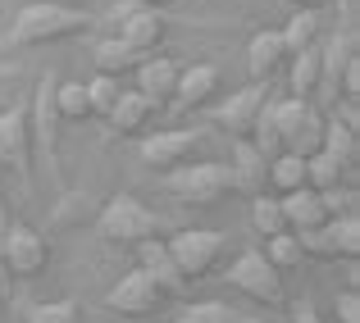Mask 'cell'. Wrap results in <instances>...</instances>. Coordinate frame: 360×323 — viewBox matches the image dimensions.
<instances>
[{"mask_svg":"<svg viewBox=\"0 0 360 323\" xmlns=\"http://www.w3.org/2000/svg\"><path fill=\"white\" fill-rule=\"evenodd\" d=\"M229 169H233V187H238V192H246V196H260L264 187H269V159H264L246 137L233 141Z\"/></svg>","mask_w":360,"mask_h":323,"instance_id":"obj_17","label":"cell"},{"mask_svg":"<svg viewBox=\"0 0 360 323\" xmlns=\"http://www.w3.org/2000/svg\"><path fill=\"white\" fill-rule=\"evenodd\" d=\"M178 73H183V64H178V60H169V55H146V60L137 64V91H141V96H150L155 105H165V100H174Z\"/></svg>","mask_w":360,"mask_h":323,"instance_id":"obj_20","label":"cell"},{"mask_svg":"<svg viewBox=\"0 0 360 323\" xmlns=\"http://www.w3.org/2000/svg\"><path fill=\"white\" fill-rule=\"evenodd\" d=\"M165 246H169V255H174L178 273H183L187 282H201L219 269L224 251H229V237L214 232V228H183V232L169 237Z\"/></svg>","mask_w":360,"mask_h":323,"instance_id":"obj_5","label":"cell"},{"mask_svg":"<svg viewBox=\"0 0 360 323\" xmlns=\"http://www.w3.org/2000/svg\"><path fill=\"white\" fill-rule=\"evenodd\" d=\"M264 105H269V87H264V82H251V87L233 91L224 105H214V123H219L229 137H246L251 123H255V114Z\"/></svg>","mask_w":360,"mask_h":323,"instance_id":"obj_14","label":"cell"},{"mask_svg":"<svg viewBox=\"0 0 360 323\" xmlns=\"http://www.w3.org/2000/svg\"><path fill=\"white\" fill-rule=\"evenodd\" d=\"M292 323H324V319H319V310L310 305V301H297V305H292Z\"/></svg>","mask_w":360,"mask_h":323,"instance_id":"obj_36","label":"cell"},{"mask_svg":"<svg viewBox=\"0 0 360 323\" xmlns=\"http://www.w3.org/2000/svg\"><path fill=\"white\" fill-rule=\"evenodd\" d=\"M165 192L178 196L183 205H219L224 196H233V169L214 164V159H192L165 173Z\"/></svg>","mask_w":360,"mask_h":323,"instance_id":"obj_2","label":"cell"},{"mask_svg":"<svg viewBox=\"0 0 360 323\" xmlns=\"http://www.w3.org/2000/svg\"><path fill=\"white\" fill-rule=\"evenodd\" d=\"M0 305H5V269H0Z\"/></svg>","mask_w":360,"mask_h":323,"instance_id":"obj_41","label":"cell"},{"mask_svg":"<svg viewBox=\"0 0 360 323\" xmlns=\"http://www.w3.org/2000/svg\"><path fill=\"white\" fill-rule=\"evenodd\" d=\"M91 18L82 9L64 5V0H32L14 14L9 27V41L14 46H51V41H69V37L87 32Z\"/></svg>","mask_w":360,"mask_h":323,"instance_id":"obj_1","label":"cell"},{"mask_svg":"<svg viewBox=\"0 0 360 323\" xmlns=\"http://www.w3.org/2000/svg\"><path fill=\"white\" fill-rule=\"evenodd\" d=\"M32 123H27V105H14L0 114V169H14L23 187H32Z\"/></svg>","mask_w":360,"mask_h":323,"instance_id":"obj_12","label":"cell"},{"mask_svg":"<svg viewBox=\"0 0 360 323\" xmlns=\"http://www.w3.org/2000/svg\"><path fill=\"white\" fill-rule=\"evenodd\" d=\"M169 323H264V319H251L242 315V310H233L229 301H196V305H187L178 319Z\"/></svg>","mask_w":360,"mask_h":323,"instance_id":"obj_25","label":"cell"},{"mask_svg":"<svg viewBox=\"0 0 360 323\" xmlns=\"http://www.w3.org/2000/svg\"><path fill=\"white\" fill-rule=\"evenodd\" d=\"M205 146V128H165V132H150L141 137V159L155 169H178V164H192Z\"/></svg>","mask_w":360,"mask_h":323,"instance_id":"obj_11","label":"cell"},{"mask_svg":"<svg viewBox=\"0 0 360 323\" xmlns=\"http://www.w3.org/2000/svg\"><path fill=\"white\" fill-rule=\"evenodd\" d=\"M155 110H160V105H155L150 96H141V91H123L105 119L115 123L119 137H141V132L150 128V119H155Z\"/></svg>","mask_w":360,"mask_h":323,"instance_id":"obj_21","label":"cell"},{"mask_svg":"<svg viewBox=\"0 0 360 323\" xmlns=\"http://www.w3.org/2000/svg\"><path fill=\"white\" fill-rule=\"evenodd\" d=\"M87 87V100H91V114H110L115 110V100L123 96V82L110 78V73H96L91 82H82Z\"/></svg>","mask_w":360,"mask_h":323,"instance_id":"obj_33","label":"cell"},{"mask_svg":"<svg viewBox=\"0 0 360 323\" xmlns=\"http://www.w3.org/2000/svg\"><path fill=\"white\" fill-rule=\"evenodd\" d=\"M278 37H283V46H288V55L319 46V14H315V9H292L288 27H283Z\"/></svg>","mask_w":360,"mask_h":323,"instance_id":"obj_24","label":"cell"},{"mask_svg":"<svg viewBox=\"0 0 360 323\" xmlns=\"http://www.w3.org/2000/svg\"><path fill=\"white\" fill-rule=\"evenodd\" d=\"M283 69H288V46H283V37L274 32V27L255 32L251 41H246V73H251V82H264V87H269Z\"/></svg>","mask_w":360,"mask_h":323,"instance_id":"obj_16","label":"cell"},{"mask_svg":"<svg viewBox=\"0 0 360 323\" xmlns=\"http://www.w3.org/2000/svg\"><path fill=\"white\" fill-rule=\"evenodd\" d=\"M274 123H278V137H283V150H292V155H301V159H310L315 150H324V128H328V119L319 114L310 100H297V96H288V100H274Z\"/></svg>","mask_w":360,"mask_h":323,"instance_id":"obj_3","label":"cell"},{"mask_svg":"<svg viewBox=\"0 0 360 323\" xmlns=\"http://www.w3.org/2000/svg\"><path fill=\"white\" fill-rule=\"evenodd\" d=\"M319 82H324V55H319V46L288 55V91H292V96L310 100L319 91Z\"/></svg>","mask_w":360,"mask_h":323,"instance_id":"obj_22","label":"cell"},{"mask_svg":"<svg viewBox=\"0 0 360 323\" xmlns=\"http://www.w3.org/2000/svg\"><path fill=\"white\" fill-rule=\"evenodd\" d=\"M278 205H283V218H288V232H315V228L328 223L324 196L315 187H297V192L278 196Z\"/></svg>","mask_w":360,"mask_h":323,"instance_id":"obj_18","label":"cell"},{"mask_svg":"<svg viewBox=\"0 0 360 323\" xmlns=\"http://www.w3.org/2000/svg\"><path fill=\"white\" fill-rule=\"evenodd\" d=\"M23 323H87L78 301H37L23 310Z\"/></svg>","mask_w":360,"mask_h":323,"instance_id":"obj_32","label":"cell"},{"mask_svg":"<svg viewBox=\"0 0 360 323\" xmlns=\"http://www.w3.org/2000/svg\"><path fill=\"white\" fill-rule=\"evenodd\" d=\"M224 91V73L214 64H187L174 87V110H201Z\"/></svg>","mask_w":360,"mask_h":323,"instance_id":"obj_15","label":"cell"},{"mask_svg":"<svg viewBox=\"0 0 360 323\" xmlns=\"http://www.w3.org/2000/svg\"><path fill=\"white\" fill-rule=\"evenodd\" d=\"M46 264H51V242L32 223H9L5 251H0V269H9L14 278H37Z\"/></svg>","mask_w":360,"mask_h":323,"instance_id":"obj_10","label":"cell"},{"mask_svg":"<svg viewBox=\"0 0 360 323\" xmlns=\"http://www.w3.org/2000/svg\"><path fill=\"white\" fill-rule=\"evenodd\" d=\"M264 260L274 264L278 273H288V269H297L301 260H306V251H301V242H297V232H278V237H264Z\"/></svg>","mask_w":360,"mask_h":323,"instance_id":"obj_31","label":"cell"},{"mask_svg":"<svg viewBox=\"0 0 360 323\" xmlns=\"http://www.w3.org/2000/svg\"><path fill=\"white\" fill-rule=\"evenodd\" d=\"M288 5H292V9H310V0H288Z\"/></svg>","mask_w":360,"mask_h":323,"instance_id":"obj_40","label":"cell"},{"mask_svg":"<svg viewBox=\"0 0 360 323\" xmlns=\"http://www.w3.org/2000/svg\"><path fill=\"white\" fill-rule=\"evenodd\" d=\"M338 5V18H342L347 27H356V18H360V0H333Z\"/></svg>","mask_w":360,"mask_h":323,"instance_id":"obj_37","label":"cell"},{"mask_svg":"<svg viewBox=\"0 0 360 323\" xmlns=\"http://www.w3.org/2000/svg\"><path fill=\"white\" fill-rule=\"evenodd\" d=\"M324 150H328V155H333L342 169H356V164H360V132H352V128H342V123L328 119V128H324Z\"/></svg>","mask_w":360,"mask_h":323,"instance_id":"obj_28","label":"cell"},{"mask_svg":"<svg viewBox=\"0 0 360 323\" xmlns=\"http://www.w3.org/2000/svg\"><path fill=\"white\" fill-rule=\"evenodd\" d=\"M269 187L278 196L297 192V187H306V159L292 155V150H278V155L269 159Z\"/></svg>","mask_w":360,"mask_h":323,"instance_id":"obj_26","label":"cell"},{"mask_svg":"<svg viewBox=\"0 0 360 323\" xmlns=\"http://www.w3.org/2000/svg\"><path fill=\"white\" fill-rule=\"evenodd\" d=\"M165 305H169V291L160 287L146 269L123 273L115 287L105 291V310L110 315H123V319H155Z\"/></svg>","mask_w":360,"mask_h":323,"instance_id":"obj_6","label":"cell"},{"mask_svg":"<svg viewBox=\"0 0 360 323\" xmlns=\"http://www.w3.org/2000/svg\"><path fill=\"white\" fill-rule=\"evenodd\" d=\"M96 232L110 246H137L146 237H160V214L146 210L137 196H115L105 201V210L96 214Z\"/></svg>","mask_w":360,"mask_h":323,"instance_id":"obj_4","label":"cell"},{"mask_svg":"<svg viewBox=\"0 0 360 323\" xmlns=\"http://www.w3.org/2000/svg\"><path fill=\"white\" fill-rule=\"evenodd\" d=\"M251 228L260 237H278V232H288V218H283V205H278V196H251Z\"/></svg>","mask_w":360,"mask_h":323,"instance_id":"obj_30","label":"cell"},{"mask_svg":"<svg viewBox=\"0 0 360 323\" xmlns=\"http://www.w3.org/2000/svg\"><path fill=\"white\" fill-rule=\"evenodd\" d=\"M141 9H165V5H174V0H137Z\"/></svg>","mask_w":360,"mask_h":323,"instance_id":"obj_38","label":"cell"},{"mask_svg":"<svg viewBox=\"0 0 360 323\" xmlns=\"http://www.w3.org/2000/svg\"><path fill=\"white\" fill-rule=\"evenodd\" d=\"M0 173H5V169H0ZM0 214H5V187H0Z\"/></svg>","mask_w":360,"mask_h":323,"instance_id":"obj_42","label":"cell"},{"mask_svg":"<svg viewBox=\"0 0 360 323\" xmlns=\"http://www.w3.org/2000/svg\"><path fill=\"white\" fill-rule=\"evenodd\" d=\"M137 269H146L150 278L160 282V287L169 291V296H183L187 291V278L178 273V264H174V255H169V246L160 242V237H146V242H137Z\"/></svg>","mask_w":360,"mask_h":323,"instance_id":"obj_19","label":"cell"},{"mask_svg":"<svg viewBox=\"0 0 360 323\" xmlns=\"http://www.w3.org/2000/svg\"><path fill=\"white\" fill-rule=\"evenodd\" d=\"M115 23H119V37L132 46V51H141V55H150L160 41H165V32H169L165 14H160V9H141L137 0H128V5L115 9Z\"/></svg>","mask_w":360,"mask_h":323,"instance_id":"obj_13","label":"cell"},{"mask_svg":"<svg viewBox=\"0 0 360 323\" xmlns=\"http://www.w3.org/2000/svg\"><path fill=\"white\" fill-rule=\"evenodd\" d=\"M347 178V169L338 164L328 150H315V155L306 159V187H315V192H338Z\"/></svg>","mask_w":360,"mask_h":323,"instance_id":"obj_29","label":"cell"},{"mask_svg":"<svg viewBox=\"0 0 360 323\" xmlns=\"http://www.w3.org/2000/svg\"><path fill=\"white\" fill-rule=\"evenodd\" d=\"M55 82L60 78H51L46 73L41 82H37V91H32V105H27V123H32V150L46 159V169H51L55 178H60V114H55Z\"/></svg>","mask_w":360,"mask_h":323,"instance_id":"obj_7","label":"cell"},{"mask_svg":"<svg viewBox=\"0 0 360 323\" xmlns=\"http://www.w3.org/2000/svg\"><path fill=\"white\" fill-rule=\"evenodd\" d=\"M338 319L333 323H360V291L356 287H342V291H338Z\"/></svg>","mask_w":360,"mask_h":323,"instance_id":"obj_34","label":"cell"},{"mask_svg":"<svg viewBox=\"0 0 360 323\" xmlns=\"http://www.w3.org/2000/svg\"><path fill=\"white\" fill-rule=\"evenodd\" d=\"M55 114H60V123H82V119H91L87 87H82V82H55Z\"/></svg>","mask_w":360,"mask_h":323,"instance_id":"obj_27","label":"cell"},{"mask_svg":"<svg viewBox=\"0 0 360 323\" xmlns=\"http://www.w3.org/2000/svg\"><path fill=\"white\" fill-rule=\"evenodd\" d=\"M224 278H229V287H238L242 296L260 301V305H283V273L260 251H242Z\"/></svg>","mask_w":360,"mask_h":323,"instance_id":"obj_8","label":"cell"},{"mask_svg":"<svg viewBox=\"0 0 360 323\" xmlns=\"http://www.w3.org/2000/svg\"><path fill=\"white\" fill-rule=\"evenodd\" d=\"M333 123H342V128H352V132H360V110H356V100H338V114H333Z\"/></svg>","mask_w":360,"mask_h":323,"instance_id":"obj_35","label":"cell"},{"mask_svg":"<svg viewBox=\"0 0 360 323\" xmlns=\"http://www.w3.org/2000/svg\"><path fill=\"white\" fill-rule=\"evenodd\" d=\"M297 242L315 260H347L352 264L360 255V223H356V214H333L315 232H297Z\"/></svg>","mask_w":360,"mask_h":323,"instance_id":"obj_9","label":"cell"},{"mask_svg":"<svg viewBox=\"0 0 360 323\" xmlns=\"http://www.w3.org/2000/svg\"><path fill=\"white\" fill-rule=\"evenodd\" d=\"M5 232H9V218L0 214V251H5Z\"/></svg>","mask_w":360,"mask_h":323,"instance_id":"obj_39","label":"cell"},{"mask_svg":"<svg viewBox=\"0 0 360 323\" xmlns=\"http://www.w3.org/2000/svg\"><path fill=\"white\" fill-rule=\"evenodd\" d=\"M146 60L141 51H132L123 37H105V41H96V51H91V64H96V73H110V78H123V73H137V64Z\"/></svg>","mask_w":360,"mask_h":323,"instance_id":"obj_23","label":"cell"}]
</instances>
